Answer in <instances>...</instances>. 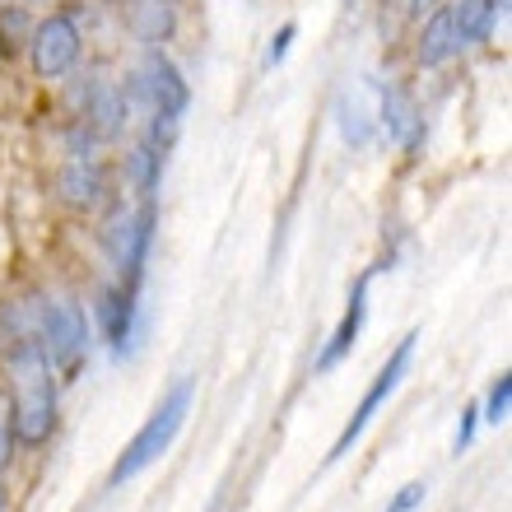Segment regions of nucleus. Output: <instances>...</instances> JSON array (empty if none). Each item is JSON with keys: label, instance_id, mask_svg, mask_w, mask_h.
Segmentation results:
<instances>
[{"label": "nucleus", "instance_id": "4468645a", "mask_svg": "<svg viewBox=\"0 0 512 512\" xmlns=\"http://www.w3.org/2000/svg\"><path fill=\"white\" fill-rule=\"evenodd\" d=\"M126 24H131V33L145 42V47H159V42L173 38L177 19H173V5H168V0H140V5L126 14Z\"/></svg>", "mask_w": 512, "mask_h": 512}, {"label": "nucleus", "instance_id": "dca6fc26", "mask_svg": "<svg viewBox=\"0 0 512 512\" xmlns=\"http://www.w3.org/2000/svg\"><path fill=\"white\" fill-rule=\"evenodd\" d=\"M336 117H340V135H345L350 149H364L368 140H373V131H378V117L359 103V94H340Z\"/></svg>", "mask_w": 512, "mask_h": 512}, {"label": "nucleus", "instance_id": "4be33fe9", "mask_svg": "<svg viewBox=\"0 0 512 512\" xmlns=\"http://www.w3.org/2000/svg\"><path fill=\"white\" fill-rule=\"evenodd\" d=\"M10 447H14V433H10V405L0 396V466L10 461Z\"/></svg>", "mask_w": 512, "mask_h": 512}, {"label": "nucleus", "instance_id": "5701e85b", "mask_svg": "<svg viewBox=\"0 0 512 512\" xmlns=\"http://www.w3.org/2000/svg\"><path fill=\"white\" fill-rule=\"evenodd\" d=\"M433 10H438V0H410V5H405L410 19H424V14H433Z\"/></svg>", "mask_w": 512, "mask_h": 512}, {"label": "nucleus", "instance_id": "b1692460", "mask_svg": "<svg viewBox=\"0 0 512 512\" xmlns=\"http://www.w3.org/2000/svg\"><path fill=\"white\" fill-rule=\"evenodd\" d=\"M382 5H401V0H382Z\"/></svg>", "mask_w": 512, "mask_h": 512}, {"label": "nucleus", "instance_id": "a211bd4d", "mask_svg": "<svg viewBox=\"0 0 512 512\" xmlns=\"http://www.w3.org/2000/svg\"><path fill=\"white\" fill-rule=\"evenodd\" d=\"M508 401H512V378L499 373V382L489 387V401H485V419L489 424H503L508 419Z\"/></svg>", "mask_w": 512, "mask_h": 512}, {"label": "nucleus", "instance_id": "9b49d317", "mask_svg": "<svg viewBox=\"0 0 512 512\" xmlns=\"http://www.w3.org/2000/svg\"><path fill=\"white\" fill-rule=\"evenodd\" d=\"M457 52H461V42H457V24H452V5H438V10L429 14L424 33H419V47H415L419 66L438 70V66H447Z\"/></svg>", "mask_w": 512, "mask_h": 512}, {"label": "nucleus", "instance_id": "f03ea898", "mask_svg": "<svg viewBox=\"0 0 512 512\" xmlns=\"http://www.w3.org/2000/svg\"><path fill=\"white\" fill-rule=\"evenodd\" d=\"M187 415H191V378H177L173 387H168V396L159 401V410H154V415L140 424V433L126 443V452L117 457V466H112V475H108V485L117 489V485H126V480H135L140 471H149V466L177 443Z\"/></svg>", "mask_w": 512, "mask_h": 512}, {"label": "nucleus", "instance_id": "412c9836", "mask_svg": "<svg viewBox=\"0 0 512 512\" xmlns=\"http://www.w3.org/2000/svg\"><path fill=\"white\" fill-rule=\"evenodd\" d=\"M475 415H480L475 405H466V410H461V429H457V443H452V452H457V457L471 447V438H475Z\"/></svg>", "mask_w": 512, "mask_h": 512}, {"label": "nucleus", "instance_id": "9d476101", "mask_svg": "<svg viewBox=\"0 0 512 512\" xmlns=\"http://www.w3.org/2000/svg\"><path fill=\"white\" fill-rule=\"evenodd\" d=\"M61 196H66V205H75V210H94V205L108 196V173H103V163H98L94 154L70 159L66 168H61Z\"/></svg>", "mask_w": 512, "mask_h": 512}, {"label": "nucleus", "instance_id": "f257e3e1", "mask_svg": "<svg viewBox=\"0 0 512 512\" xmlns=\"http://www.w3.org/2000/svg\"><path fill=\"white\" fill-rule=\"evenodd\" d=\"M56 429V378L42 340H24L10 354V433L24 447H42Z\"/></svg>", "mask_w": 512, "mask_h": 512}, {"label": "nucleus", "instance_id": "f8f14e48", "mask_svg": "<svg viewBox=\"0 0 512 512\" xmlns=\"http://www.w3.org/2000/svg\"><path fill=\"white\" fill-rule=\"evenodd\" d=\"M364 317H368V280H359L350 294V308H345V317H340V326H336V336H331V345H326L322 359H317V373H331V368L354 350V340L364 331Z\"/></svg>", "mask_w": 512, "mask_h": 512}, {"label": "nucleus", "instance_id": "39448f33", "mask_svg": "<svg viewBox=\"0 0 512 512\" xmlns=\"http://www.w3.org/2000/svg\"><path fill=\"white\" fill-rule=\"evenodd\" d=\"M415 340H419V336H405L401 345H396V354H391V359H387V368H382L378 378H373V387L364 391V401H359V410H354V415H350V424L340 429L336 447H331V461H340V457H345V452H350L354 443H359V438H364V429H368V424H373V415H378L382 405L391 401V391L401 387V378H405V373H410V354H415Z\"/></svg>", "mask_w": 512, "mask_h": 512}, {"label": "nucleus", "instance_id": "ddd939ff", "mask_svg": "<svg viewBox=\"0 0 512 512\" xmlns=\"http://www.w3.org/2000/svg\"><path fill=\"white\" fill-rule=\"evenodd\" d=\"M503 14V0H457L452 5V24H457V42L461 47H475L494 33Z\"/></svg>", "mask_w": 512, "mask_h": 512}, {"label": "nucleus", "instance_id": "20e7f679", "mask_svg": "<svg viewBox=\"0 0 512 512\" xmlns=\"http://www.w3.org/2000/svg\"><path fill=\"white\" fill-rule=\"evenodd\" d=\"M42 350L52 359V368H66L75 373L89 350V322H84L80 303H70V298H52V303H42Z\"/></svg>", "mask_w": 512, "mask_h": 512}, {"label": "nucleus", "instance_id": "393cba45", "mask_svg": "<svg viewBox=\"0 0 512 512\" xmlns=\"http://www.w3.org/2000/svg\"><path fill=\"white\" fill-rule=\"evenodd\" d=\"M33 5H42V0H33Z\"/></svg>", "mask_w": 512, "mask_h": 512}, {"label": "nucleus", "instance_id": "1a4fd4ad", "mask_svg": "<svg viewBox=\"0 0 512 512\" xmlns=\"http://www.w3.org/2000/svg\"><path fill=\"white\" fill-rule=\"evenodd\" d=\"M135 312H140V289L112 284L98 294V322H103V340L112 345V354H126L135 340Z\"/></svg>", "mask_w": 512, "mask_h": 512}, {"label": "nucleus", "instance_id": "423d86ee", "mask_svg": "<svg viewBox=\"0 0 512 512\" xmlns=\"http://www.w3.org/2000/svg\"><path fill=\"white\" fill-rule=\"evenodd\" d=\"M28 56H33V70H38V80H61L75 70L80 61V28L70 14H52V19H42L33 28V38H28Z\"/></svg>", "mask_w": 512, "mask_h": 512}, {"label": "nucleus", "instance_id": "bb28decb", "mask_svg": "<svg viewBox=\"0 0 512 512\" xmlns=\"http://www.w3.org/2000/svg\"><path fill=\"white\" fill-rule=\"evenodd\" d=\"M0 503H5V499H0Z\"/></svg>", "mask_w": 512, "mask_h": 512}, {"label": "nucleus", "instance_id": "6ab92c4d", "mask_svg": "<svg viewBox=\"0 0 512 512\" xmlns=\"http://www.w3.org/2000/svg\"><path fill=\"white\" fill-rule=\"evenodd\" d=\"M294 33H298V28H294V24H284V28H280V33H275V38H270L266 66H280V61H284V52H289V42H294Z\"/></svg>", "mask_w": 512, "mask_h": 512}, {"label": "nucleus", "instance_id": "6e6552de", "mask_svg": "<svg viewBox=\"0 0 512 512\" xmlns=\"http://www.w3.org/2000/svg\"><path fill=\"white\" fill-rule=\"evenodd\" d=\"M378 89V126L387 131V140L415 149L419 135H424V117H419L415 98L405 94L401 84H373Z\"/></svg>", "mask_w": 512, "mask_h": 512}, {"label": "nucleus", "instance_id": "7ed1b4c3", "mask_svg": "<svg viewBox=\"0 0 512 512\" xmlns=\"http://www.w3.org/2000/svg\"><path fill=\"white\" fill-rule=\"evenodd\" d=\"M122 94H126V103H140V108H149V112H177V117H182L191 103V89H187V80H182V70H177L159 47H149L145 66L135 70V75H126Z\"/></svg>", "mask_w": 512, "mask_h": 512}, {"label": "nucleus", "instance_id": "a878e982", "mask_svg": "<svg viewBox=\"0 0 512 512\" xmlns=\"http://www.w3.org/2000/svg\"><path fill=\"white\" fill-rule=\"evenodd\" d=\"M168 5H173V0H168Z\"/></svg>", "mask_w": 512, "mask_h": 512}, {"label": "nucleus", "instance_id": "0eeeda50", "mask_svg": "<svg viewBox=\"0 0 512 512\" xmlns=\"http://www.w3.org/2000/svg\"><path fill=\"white\" fill-rule=\"evenodd\" d=\"M131 122V103H126L122 84H89V98H84V117L80 126L94 140H117Z\"/></svg>", "mask_w": 512, "mask_h": 512}, {"label": "nucleus", "instance_id": "2eb2a0df", "mask_svg": "<svg viewBox=\"0 0 512 512\" xmlns=\"http://www.w3.org/2000/svg\"><path fill=\"white\" fill-rule=\"evenodd\" d=\"M163 154L159 145H149V140H140V145L126 154V177H131V191L140 196V201H154V191H159V177H163Z\"/></svg>", "mask_w": 512, "mask_h": 512}, {"label": "nucleus", "instance_id": "aec40b11", "mask_svg": "<svg viewBox=\"0 0 512 512\" xmlns=\"http://www.w3.org/2000/svg\"><path fill=\"white\" fill-rule=\"evenodd\" d=\"M424 494H429V489H424V485H405L401 494L391 499V508H387V512H415L419 503H424Z\"/></svg>", "mask_w": 512, "mask_h": 512}, {"label": "nucleus", "instance_id": "f3484780", "mask_svg": "<svg viewBox=\"0 0 512 512\" xmlns=\"http://www.w3.org/2000/svg\"><path fill=\"white\" fill-rule=\"evenodd\" d=\"M33 28H28V14L19 5H0V56H14L19 47H28Z\"/></svg>", "mask_w": 512, "mask_h": 512}]
</instances>
